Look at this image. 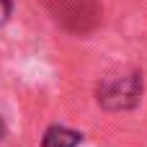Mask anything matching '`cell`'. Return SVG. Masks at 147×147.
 Instances as JSON below:
<instances>
[{
  "label": "cell",
  "instance_id": "277c9868",
  "mask_svg": "<svg viewBox=\"0 0 147 147\" xmlns=\"http://www.w3.org/2000/svg\"><path fill=\"white\" fill-rule=\"evenodd\" d=\"M0 137H3V121H0Z\"/></svg>",
  "mask_w": 147,
  "mask_h": 147
},
{
  "label": "cell",
  "instance_id": "7a4b0ae2",
  "mask_svg": "<svg viewBox=\"0 0 147 147\" xmlns=\"http://www.w3.org/2000/svg\"><path fill=\"white\" fill-rule=\"evenodd\" d=\"M83 142V134L75 132V129H67V127H49L44 132V140H41V147H78Z\"/></svg>",
  "mask_w": 147,
  "mask_h": 147
},
{
  "label": "cell",
  "instance_id": "6da1fadb",
  "mask_svg": "<svg viewBox=\"0 0 147 147\" xmlns=\"http://www.w3.org/2000/svg\"><path fill=\"white\" fill-rule=\"evenodd\" d=\"M142 90H145V80L140 72L106 78L98 85V103L109 111H127L140 103Z\"/></svg>",
  "mask_w": 147,
  "mask_h": 147
},
{
  "label": "cell",
  "instance_id": "3957f363",
  "mask_svg": "<svg viewBox=\"0 0 147 147\" xmlns=\"http://www.w3.org/2000/svg\"><path fill=\"white\" fill-rule=\"evenodd\" d=\"M10 13H13V3H10V0H0V26L8 23Z\"/></svg>",
  "mask_w": 147,
  "mask_h": 147
}]
</instances>
